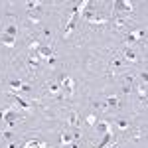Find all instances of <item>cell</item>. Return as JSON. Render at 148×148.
Masks as SVG:
<instances>
[{
  "instance_id": "cell-23",
  "label": "cell",
  "mask_w": 148,
  "mask_h": 148,
  "mask_svg": "<svg viewBox=\"0 0 148 148\" xmlns=\"http://www.w3.org/2000/svg\"><path fill=\"white\" fill-rule=\"evenodd\" d=\"M146 79H148L146 71H142V73H140V81H142V83H146Z\"/></svg>"
},
{
  "instance_id": "cell-7",
  "label": "cell",
  "mask_w": 148,
  "mask_h": 148,
  "mask_svg": "<svg viewBox=\"0 0 148 148\" xmlns=\"http://www.w3.org/2000/svg\"><path fill=\"white\" fill-rule=\"evenodd\" d=\"M140 38H144V30H136V32H128L126 34V42L128 44H132V42H136Z\"/></svg>"
},
{
  "instance_id": "cell-9",
  "label": "cell",
  "mask_w": 148,
  "mask_h": 148,
  "mask_svg": "<svg viewBox=\"0 0 148 148\" xmlns=\"http://www.w3.org/2000/svg\"><path fill=\"white\" fill-rule=\"evenodd\" d=\"M47 93H49L51 97H59V93H61V85H59V83H49Z\"/></svg>"
},
{
  "instance_id": "cell-17",
  "label": "cell",
  "mask_w": 148,
  "mask_h": 148,
  "mask_svg": "<svg viewBox=\"0 0 148 148\" xmlns=\"http://www.w3.org/2000/svg\"><path fill=\"white\" fill-rule=\"evenodd\" d=\"M30 69H38V65H40V57L38 56H34V57H30Z\"/></svg>"
},
{
  "instance_id": "cell-10",
  "label": "cell",
  "mask_w": 148,
  "mask_h": 148,
  "mask_svg": "<svg viewBox=\"0 0 148 148\" xmlns=\"http://www.w3.org/2000/svg\"><path fill=\"white\" fill-rule=\"evenodd\" d=\"M22 148H47V146L42 142V140H28Z\"/></svg>"
},
{
  "instance_id": "cell-14",
  "label": "cell",
  "mask_w": 148,
  "mask_h": 148,
  "mask_svg": "<svg viewBox=\"0 0 148 148\" xmlns=\"http://www.w3.org/2000/svg\"><path fill=\"white\" fill-rule=\"evenodd\" d=\"M69 125L73 126V128H77V126H79V114H77V113H71V114H69Z\"/></svg>"
},
{
  "instance_id": "cell-20",
  "label": "cell",
  "mask_w": 148,
  "mask_h": 148,
  "mask_svg": "<svg viewBox=\"0 0 148 148\" xmlns=\"http://www.w3.org/2000/svg\"><path fill=\"white\" fill-rule=\"evenodd\" d=\"M126 24H128V22H126L125 18H119V20H114V26H116L119 30H123V28H125Z\"/></svg>"
},
{
  "instance_id": "cell-3",
  "label": "cell",
  "mask_w": 148,
  "mask_h": 148,
  "mask_svg": "<svg viewBox=\"0 0 148 148\" xmlns=\"http://www.w3.org/2000/svg\"><path fill=\"white\" fill-rule=\"evenodd\" d=\"M114 10L130 12V10H132V2H128V0H116V2H114Z\"/></svg>"
},
{
  "instance_id": "cell-18",
  "label": "cell",
  "mask_w": 148,
  "mask_h": 148,
  "mask_svg": "<svg viewBox=\"0 0 148 148\" xmlns=\"http://www.w3.org/2000/svg\"><path fill=\"white\" fill-rule=\"evenodd\" d=\"M107 107H119V97H109L107 99Z\"/></svg>"
},
{
  "instance_id": "cell-19",
  "label": "cell",
  "mask_w": 148,
  "mask_h": 148,
  "mask_svg": "<svg viewBox=\"0 0 148 148\" xmlns=\"http://www.w3.org/2000/svg\"><path fill=\"white\" fill-rule=\"evenodd\" d=\"M138 93H140V97H142V101L146 99V83H140L138 85Z\"/></svg>"
},
{
  "instance_id": "cell-15",
  "label": "cell",
  "mask_w": 148,
  "mask_h": 148,
  "mask_svg": "<svg viewBox=\"0 0 148 148\" xmlns=\"http://www.w3.org/2000/svg\"><path fill=\"white\" fill-rule=\"evenodd\" d=\"M22 87H24V83H22V81H18V79L10 81V89H12V91H20Z\"/></svg>"
},
{
  "instance_id": "cell-6",
  "label": "cell",
  "mask_w": 148,
  "mask_h": 148,
  "mask_svg": "<svg viewBox=\"0 0 148 148\" xmlns=\"http://www.w3.org/2000/svg\"><path fill=\"white\" fill-rule=\"evenodd\" d=\"M123 57H125L126 61H130V63H136V61H138L136 51H134V49H130V47H126L125 51H123Z\"/></svg>"
},
{
  "instance_id": "cell-5",
  "label": "cell",
  "mask_w": 148,
  "mask_h": 148,
  "mask_svg": "<svg viewBox=\"0 0 148 148\" xmlns=\"http://www.w3.org/2000/svg\"><path fill=\"white\" fill-rule=\"evenodd\" d=\"M95 130H97V132H101V134H105V132L113 130V126H111V123H107V121H97V125H95Z\"/></svg>"
},
{
  "instance_id": "cell-1",
  "label": "cell",
  "mask_w": 148,
  "mask_h": 148,
  "mask_svg": "<svg viewBox=\"0 0 148 148\" xmlns=\"http://www.w3.org/2000/svg\"><path fill=\"white\" fill-rule=\"evenodd\" d=\"M77 16H79V12H77V6H73V10H71V18H69V22H67V28L63 30V38H69V36H71V32L75 30Z\"/></svg>"
},
{
  "instance_id": "cell-22",
  "label": "cell",
  "mask_w": 148,
  "mask_h": 148,
  "mask_svg": "<svg viewBox=\"0 0 148 148\" xmlns=\"http://www.w3.org/2000/svg\"><path fill=\"white\" fill-rule=\"evenodd\" d=\"M40 42H38V40H34V42H32V44H30V49H34V51H38V49H40Z\"/></svg>"
},
{
  "instance_id": "cell-4",
  "label": "cell",
  "mask_w": 148,
  "mask_h": 148,
  "mask_svg": "<svg viewBox=\"0 0 148 148\" xmlns=\"http://www.w3.org/2000/svg\"><path fill=\"white\" fill-rule=\"evenodd\" d=\"M38 57L40 59H49V57H53V49L49 46H42L38 49Z\"/></svg>"
},
{
  "instance_id": "cell-13",
  "label": "cell",
  "mask_w": 148,
  "mask_h": 148,
  "mask_svg": "<svg viewBox=\"0 0 148 148\" xmlns=\"http://www.w3.org/2000/svg\"><path fill=\"white\" fill-rule=\"evenodd\" d=\"M73 142V134L71 132H61V146H67Z\"/></svg>"
},
{
  "instance_id": "cell-24",
  "label": "cell",
  "mask_w": 148,
  "mask_h": 148,
  "mask_svg": "<svg viewBox=\"0 0 148 148\" xmlns=\"http://www.w3.org/2000/svg\"><path fill=\"white\" fill-rule=\"evenodd\" d=\"M67 148H79V144H77V140H73L71 144H67Z\"/></svg>"
},
{
  "instance_id": "cell-8",
  "label": "cell",
  "mask_w": 148,
  "mask_h": 148,
  "mask_svg": "<svg viewBox=\"0 0 148 148\" xmlns=\"http://www.w3.org/2000/svg\"><path fill=\"white\" fill-rule=\"evenodd\" d=\"M0 44H4L6 47H14V46H16V40L10 38V36H6L4 32H2V34H0Z\"/></svg>"
},
{
  "instance_id": "cell-12",
  "label": "cell",
  "mask_w": 148,
  "mask_h": 148,
  "mask_svg": "<svg viewBox=\"0 0 148 148\" xmlns=\"http://www.w3.org/2000/svg\"><path fill=\"white\" fill-rule=\"evenodd\" d=\"M16 105L22 109L24 113H30V111H32V105H30V103H26L24 99H18V97H16Z\"/></svg>"
},
{
  "instance_id": "cell-2",
  "label": "cell",
  "mask_w": 148,
  "mask_h": 148,
  "mask_svg": "<svg viewBox=\"0 0 148 148\" xmlns=\"http://www.w3.org/2000/svg\"><path fill=\"white\" fill-rule=\"evenodd\" d=\"M65 89V93H67L69 97L75 93V83H73V79L71 77H61V91Z\"/></svg>"
},
{
  "instance_id": "cell-11",
  "label": "cell",
  "mask_w": 148,
  "mask_h": 148,
  "mask_svg": "<svg viewBox=\"0 0 148 148\" xmlns=\"http://www.w3.org/2000/svg\"><path fill=\"white\" fill-rule=\"evenodd\" d=\"M4 34L10 36V38H16V34H18V26H16V24H8V26L4 28Z\"/></svg>"
},
{
  "instance_id": "cell-16",
  "label": "cell",
  "mask_w": 148,
  "mask_h": 148,
  "mask_svg": "<svg viewBox=\"0 0 148 148\" xmlns=\"http://www.w3.org/2000/svg\"><path fill=\"white\" fill-rule=\"evenodd\" d=\"M116 128H119V130H123V132H125L126 128H128V123H126L125 119H116Z\"/></svg>"
},
{
  "instance_id": "cell-21",
  "label": "cell",
  "mask_w": 148,
  "mask_h": 148,
  "mask_svg": "<svg viewBox=\"0 0 148 148\" xmlns=\"http://www.w3.org/2000/svg\"><path fill=\"white\" fill-rule=\"evenodd\" d=\"M87 125H89V126L97 125V116H95V114H89V116H87Z\"/></svg>"
},
{
  "instance_id": "cell-25",
  "label": "cell",
  "mask_w": 148,
  "mask_h": 148,
  "mask_svg": "<svg viewBox=\"0 0 148 148\" xmlns=\"http://www.w3.org/2000/svg\"><path fill=\"white\" fill-rule=\"evenodd\" d=\"M8 148H18V144H16V142H10V144H8Z\"/></svg>"
}]
</instances>
